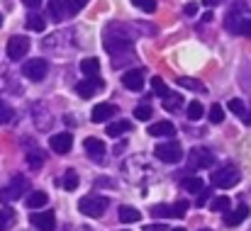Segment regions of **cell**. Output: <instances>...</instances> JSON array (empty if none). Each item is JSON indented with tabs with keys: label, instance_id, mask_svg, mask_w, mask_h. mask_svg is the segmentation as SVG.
I'll return each instance as SVG.
<instances>
[{
	"label": "cell",
	"instance_id": "cell-1",
	"mask_svg": "<svg viewBox=\"0 0 251 231\" xmlns=\"http://www.w3.org/2000/svg\"><path fill=\"white\" fill-rule=\"evenodd\" d=\"M107 205H110V200H107V197H100V195H88V197H83V200L78 202V209H81V214H85V217L98 219V217H102V214H105Z\"/></svg>",
	"mask_w": 251,
	"mask_h": 231
},
{
	"label": "cell",
	"instance_id": "cell-2",
	"mask_svg": "<svg viewBox=\"0 0 251 231\" xmlns=\"http://www.w3.org/2000/svg\"><path fill=\"white\" fill-rule=\"evenodd\" d=\"M239 180H242V175H239V170L234 165H227V168H220V170L212 173V185L215 187H222V190L234 187Z\"/></svg>",
	"mask_w": 251,
	"mask_h": 231
},
{
	"label": "cell",
	"instance_id": "cell-3",
	"mask_svg": "<svg viewBox=\"0 0 251 231\" xmlns=\"http://www.w3.org/2000/svg\"><path fill=\"white\" fill-rule=\"evenodd\" d=\"M154 156L159 158V161H164V163H180V158H183V149H180V144L178 141H164V144H159L156 149H154Z\"/></svg>",
	"mask_w": 251,
	"mask_h": 231
},
{
	"label": "cell",
	"instance_id": "cell-4",
	"mask_svg": "<svg viewBox=\"0 0 251 231\" xmlns=\"http://www.w3.org/2000/svg\"><path fill=\"white\" fill-rule=\"evenodd\" d=\"M27 190H29L27 180H25L22 175H15L12 183L0 190V200H2V202H15V200H20L22 195H27Z\"/></svg>",
	"mask_w": 251,
	"mask_h": 231
},
{
	"label": "cell",
	"instance_id": "cell-5",
	"mask_svg": "<svg viewBox=\"0 0 251 231\" xmlns=\"http://www.w3.org/2000/svg\"><path fill=\"white\" fill-rule=\"evenodd\" d=\"M47 71H49L47 59H29V61L22 66V73H25V78H29L32 83L44 80V78H47Z\"/></svg>",
	"mask_w": 251,
	"mask_h": 231
},
{
	"label": "cell",
	"instance_id": "cell-6",
	"mask_svg": "<svg viewBox=\"0 0 251 231\" xmlns=\"http://www.w3.org/2000/svg\"><path fill=\"white\" fill-rule=\"evenodd\" d=\"M27 51H29V39H27V37L17 34V37H12V39L7 42V59H10V61L25 59Z\"/></svg>",
	"mask_w": 251,
	"mask_h": 231
},
{
	"label": "cell",
	"instance_id": "cell-7",
	"mask_svg": "<svg viewBox=\"0 0 251 231\" xmlns=\"http://www.w3.org/2000/svg\"><path fill=\"white\" fill-rule=\"evenodd\" d=\"M188 163H190V168H207V165L215 163V156L210 154L205 146H195L190 151V156H188Z\"/></svg>",
	"mask_w": 251,
	"mask_h": 231
},
{
	"label": "cell",
	"instance_id": "cell-8",
	"mask_svg": "<svg viewBox=\"0 0 251 231\" xmlns=\"http://www.w3.org/2000/svg\"><path fill=\"white\" fill-rule=\"evenodd\" d=\"M29 222H32V227H37L39 231H54L56 229V217H54V212H37V214H29Z\"/></svg>",
	"mask_w": 251,
	"mask_h": 231
},
{
	"label": "cell",
	"instance_id": "cell-9",
	"mask_svg": "<svg viewBox=\"0 0 251 231\" xmlns=\"http://www.w3.org/2000/svg\"><path fill=\"white\" fill-rule=\"evenodd\" d=\"M83 149H85V154L90 156L93 161H98V163H102V156H105V151H107L105 141H100L98 137H88V139L83 141Z\"/></svg>",
	"mask_w": 251,
	"mask_h": 231
},
{
	"label": "cell",
	"instance_id": "cell-10",
	"mask_svg": "<svg viewBox=\"0 0 251 231\" xmlns=\"http://www.w3.org/2000/svg\"><path fill=\"white\" fill-rule=\"evenodd\" d=\"M105 49H107L110 54L129 51V49H132V39H129V37H112V34H107V37H105Z\"/></svg>",
	"mask_w": 251,
	"mask_h": 231
},
{
	"label": "cell",
	"instance_id": "cell-11",
	"mask_svg": "<svg viewBox=\"0 0 251 231\" xmlns=\"http://www.w3.org/2000/svg\"><path fill=\"white\" fill-rule=\"evenodd\" d=\"M115 115H117V107H115V105H110V102H100V105L93 107L90 119H93L95 124H102V122H107V119L115 117Z\"/></svg>",
	"mask_w": 251,
	"mask_h": 231
},
{
	"label": "cell",
	"instance_id": "cell-12",
	"mask_svg": "<svg viewBox=\"0 0 251 231\" xmlns=\"http://www.w3.org/2000/svg\"><path fill=\"white\" fill-rule=\"evenodd\" d=\"M49 144H51V151H56V154H69L71 146H74V137H71L69 132H61V134L51 137Z\"/></svg>",
	"mask_w": 251,
	"mask_h": 231
},
{
	"label": "cell",
	"instance_id": "cell-13",
	"mask_svg": "<svg viewBox=\"0 0 251 231\" xmlns=\"http://www.w3.org/2000/svg\"><path fill=\"white\" fill-rule=\"evenodd\" d=\"M122 85H125L127 90H134V92H139V90L144 88V71H139V69H134V71H127V73L122 76Z\"/></svg>",
	"mask_w": 251,
	"mask_h": 231
},
{
	"label": "cell",
	"instance_id": "cell-14",
	"mask_svg": "<svg viewBox=\"0 0 251 231\" xmlns=\"http://www.w3.org/2000/svg\"><path fill=\"white\" fill-rule=\"evenodd\" d=\"M98 90H102V80H98V78H85V80H81L76 85V92L81 97H93Z\"/></svg>",
	"mask_w": 251,
	"mask_h": 231
},
{
	"label": "cell",
	"instance_id": "cell-15",
	"mask_svg": "<svg viewBox=\"0 0 251 231\" xmlns=\"http://www.w3.org/2000/svg\"><path fill=\"white\" fill-rule=\"evenodd\" d=\"M247 217H249V207L242 202L234 212H227V214H225V224H227V227H239Z\"/></svg>",
	"mask_w": 251,
	"mask_h": 231
},
{
	"label": "cell",
	"instance_id": "cell-16",
	"mask_svg": "<svg viewBox=\"0 0 251 231\" xmlns=\"http://www.w3.org/2000/svg\"><path fill=\"white\" fill-rule=\"evenodd\" d=\"M47 202H49V195H47V192H42V190L27 192V197H25V205H27L29 209H42Z\"/></svg>",
	"mask_w": 251,
	"mask_h": 231
},
{
	"label": "cell",
	"instance_id": "cell-17",
	"mask_svg": "<svg viewBox=\"0 0 251 231\" xmlns=\"http://www.w3.org/2000/svg\"><path fill=\"white\" fill-rule=\"evenodd\" d=\"M180 185H183V190L195 192V195L205 190V180H202V178H198V175H188V178H183V180H180Z\"/></svg>",
	"mask_w": 251,
	"mask_h": 231
},
{
	"label": "cell",
	"instance_id": "cell-18",
	"mask_svg": "<svg viewBox=\"0 0 251 231\" xmlns=\"http://www.w3.org/2000/svg\"><path fill=\"white\" fill-rule=\"evenodd\" d=\"M139 219H142L139 209H134V207H129V205H122V207H120V222H122V224H137Z\"/></svg>",
	"mask_w": 251,
	"mask_h": 231
},
{
	"label": "cell",
	"instance_id": "cell-19",
	"mask_svg": "<svg viewBox=\"0 0 251 231\" xmlns=\"http://www.w3.org/2000/svg\"><path fill=\"white\" fill-rule=\"evenodd\" d=\"M176 134V127L171 122H156L149 127V137H173Z\"/></svg>",
	"mask_w": 251,
	"mask_h": 231
},
{
	"label": "cell",
	"instance_id": "cell-20",
	"mask_svg": "<svg viewBox=\"0 0 251 231\" xmlns=\"http://www.w3.org/2000/svg\"><path fill=\"white\" fill-rule=\"evenodd\" d=\"M49 15H51V20L61 22V20L69 15V10H66V0H51V2H49Z\"/></svg>",
	"mask_w": 251,
	"mask_h": 231
},
{
	"label": "cell",
	"instance_id": "cell-21",
	"mask_svg": "<svg viewBox=\"0 0 251 231\" xmlns=\"http://www.w3.org/2000/svg\"><path fill=\"white\" fill-rule=\"evenodd\" d=\"M127 132H132V124L125 122V119L107 124V137H122V134H127Z\"/></svg>",
	"mask_w": 251,
	"mask_h": 231
},
{
	"label": "cell",
	"instance_id": "cell-22",
	"mask_svg": "<svg viewBox=\"0 0 251 231\" xmlns=\"http://www.w3.org/2000/svg\"><path fill=\"white\" fill-rule=\"evenodd\" d=\"M81 73L88 78H95L100 73V61L98 59H83L81 61Z\"/></svg>",
	"mask_w": 251,
	"mask_h": 231
},
{
	"label": "cell",
	"instance_id": "cell-23",
	"mask_svg": "<svg viewBox=\"0 0 251 231\" xmlns=\"http://www.w3.org/2000/svg\"><path fill=\"white\" fill-rule=\"evenodd\" d=\"M229 207H232V200L227 195H220V197L210 200V209L212 212H229Z\"/></svg>",
	"mask_w": 251,
	"mask_h": 231
},
{
	"label": "cell",
	"instance_id": "cell-24",
	"mask_svg": "<svg viewBox=\"0 0 251 231\" xmlns=\"http://www.w3.org/2000/svg\"><path fill=\"white\" fill-rule=\"evenodd\" d=\"M27 29H32V32H44L47 29V22H44V17L42 15H27Z\"/></svg>",
	"mask_w": 251,
	"mask_h": 231
},
{
	"label": "cell",
	"instance_id": "cell-25",
	"mask_svg": "<svg viewBox=\"0 0 251 231\" xmlns=\"http://www.w3.org/2000/svg\"><path fill=\"white\" fill-rule=\"evenodd\" d=\"M183 105V97L178 95V92H168L166 97H164V110L166 112H173V110H178Z\"/></svg>",
	"mask_w": 251,
	"mask_h": 231
},
{
	"label": "cell",
	"instance_id": "cell-26",
	"mask_svg": "<svg viewBox=\"0 0 251 231\" xmlns=\"http://www.w3.org/2000/svg\"><path fill=\"white\" fill-rule=\"evenodd\" d=\"M61 185H64V190H69V192H71V190H76V187H78V175H76V170H66V173H64V183H61Z\"/></svg>",
	"mask_w": 251,
	"mask_h": 231
},
{
	"label": "cell",
	"instance_id": "cell-27",
	"mask_svg": "<svg viewBox=\"0 0 251 231\" xmlns=\"http://www.w3.org/2000/svg\"><path fill=\"white\" fill-rule=\"evenodd\" d=\"M180 88H190V90H198V92H205V85L200 80H193V78H178L176 80Z\"/></svg>",
	"mask_w": 251,
	"mask_h": 231
},
{
	"label": "cell",
	"instance_id": "cell-28",
	"mask_svg": "<svg viewBox=\"0 0 251 231\" xmlns=\"http://www.w3.org/2000/svg\"><path fill=\"white\" fill-rule=\"evenodd\" d=\"M202 117V105L198 102V100H193V102H188V119H200Z\"/></svg>",
	"mask_w": 251,
	"mask_h": 231
},
{
	"label": "cell",
	"instance_id": "cell-29",
	"mask_svg": "<svg viewBox=\"0 0 251 231\" xmlns=\"http://www.w3.org/2000/svg\"><path fill=\"white\" fill-rule=\"evenodd\" d=\"M151 214L159 217V219H166V217H173V209H171V205H154Z\"/></svg>",
	"mask_w": 251,
	"mask_h": 231
},
{
	"label": "cell",
	"instance_id": "cell-30",
	"mask_svg": "<svg viewBox=\"0 0 251 231\" xmlns=\"http://www.w3.org/2000/svg\"><path fill=\"white\" fill-rule=\"evenodd\" d=\"M27 163H29L32 168H39V165L44 163V154H42L39 149H34V151H29V154H27Z\"/></svg>",
	"mask_w": 251,
	"mask_h": 231
},
{
	"label": "cell",
	"instance_id": "cell-31",
	"mask_svg": "<svg viewBox=\"0 0 251 231\" xmlns=\"http://www.w3.org/2000/svg\"><path fill=\"white\" fill-rule=\"evenodd\" d=\"M12 117H15L12 107H10V105H5V102H0V124H7V122H12Z\"/></svg>",
	"mask_w": 251,
	"mask_h": 231
},
{
	"label": "cell",
	"instance_id": "cell-32",
	"mask_svg": "<svg viewBox=\"0 0 251 231\" xmlns=\"http://www.w3.org/2000/svg\"><path fill=\"white\" fill-rule=\"evenodd\" d=\"M151 88H154V92H156L159 97H166V95H168L166 83H164L161 78H151Z\"/></svg>",
	"mask_w": 251,
	"mask_h": 231
},
{
	"label": "cell",
	"instance_id": "cell-33",
	"mask_svg": "<svg viewBox=\"0 0 251 231\" xmlns=\"http://www.w3.org/2000/svg\"><path fill=\"white\" fill-rule=\"evenodd\" d=\"M85 5H88V0H66V10H69V15H76V12H81Z\"/></svg>",
	"mask_w": 251,
	"mask_h": 231
},
{
	"label": "cell",
	"instance_id": "cell-34",
	"mask_svg": "<svg viewBox=\"0 0 251 231\" xmlns=\"http://www.w3.org/2000/svg\"><path fill=\"white\" fill-rule=\"evenodd\" d=\"M222 119H225V110H222L220 105H212V107H210V122H212V124H220Z\"/></svg>",
	"mask_w": 251,
	"mask_h": 231
},
{
	"label": "cell",
	"instance_id": "cell-35",
	"mask_svg": "<svg viewBox=\"0 0 251 231\" xmlns=\"http://www.w3.org/2000/svg\"><path fill=\"white\" fill-rule=\"evenodd\" d=\"M134 117L142 119V122H147V119L151 117V105H139V107L134 110Z\"/></svg>",
	"mask_w": 251,
	"mask_h": 231
},
{
	"label": "cell",
	"instance_id": "cell-36",
	"mask_svg": "<svg viewBox=\"0 0 251 231\" xmlns=\"http://www.w3.org/2000/svg\"><path fill=\"white\" fill-rule=\"evenodd\" d=\"M171 209H173V217H176V219H178V217H185V214H188V202L180 200V202L171 205Z\"/></svg>",
	"mask_w": 251,
	"mask_h": 231
},
{
	"label": "cell",
	"instance_id": "cell-37",
	"mask_svg": "<svg viewBox=\"0 0 251 231\" xmlns=\"http://www.w3.org/2000/svg\"><path fill=\"white\" fill-rule=\"evenodd\" d=\"M12 222H15V214H12V212H7V209H0V231L7 229Z\"/></svg>",
	"mask_w": 251,
	"mask_h": 231
},
{
	"label": "cell",
	"instance_id": "cell-38",
	"mask_svg": "<svg viewBox=\"0 0 251 231\" xmlns=\"http://www.w3.org/2000/svg\"><path fill=\"white\" fill-rule=\"evenodd\" d=\"M227 107H229V110H232L234 115H242V117L247 115V110H244V102H242L239 97H234V100H229V105H227Z\"/></svg>",
	"mask_w": 251,
	"mask_h": 231
},
{
	"label": "cell",
	"instance_id": "cell-39",
	"mask_svg": "<svg viewBox=\"0 0 251 231\" xmlns=\"http://www.w3.org/2000/svg\"><path fill=\"white\" fill-rule=\"evenodd\" d=\"M139 10H144V12H154L156 10V0H132Z\"/></svg>",
	"mask_w": 251,
	"mask_h": 231
},
{
	"label": "cell",
	"instance_id": "cell-40",
	"mask_svg": "<svg viewBox=\"0 0 251 231\" xmlns=\"http://www.w3.org/2000/svg\"><path fill=\"white\" fill-rule=\"evenodd\" d=\"M183 12H185V15H190V17H193V15H195V12H198V5H195V2H188V5H185V7H183Z\"/></svg>",
	"mask_w": 251,
	"mask_h": 231
},
{
	"label": "cell",
	"instance_id": "cell-41",
	"mask_svg": "<svg viewBox=\"0 0 251 231\" xmlns=\"http://www.w3.org/2000/svg\"><path fill=\"white\" fill-rule=\"evenodd\" d=\"M22 2H25L27 7H39V5H42V0H22Z\"/></svg>",
	"mask_w": 251,
	"mask_h": 231
},
{
	"label": "cell",
	"instance_id": "cell-42",
	"mask_svg": "<svg viewBox=\"0 0 251 231\" xmlns=\"http://www.w3.org/2000/svg\"><path fill=\"white\" fill-rule=\"evenodd\" d=\"M147 231H168L164 224H154V227H147Z\"/></svg>",
	"mask_w": 251,
	"mask_h": 231
},
{
	"label": "cell",
	"instance_id": "cell-43",
	"mask_svg": "<svg viewBox=\"0 0 251 231\" xmlns=\"http://www.w3.org/2000/svg\"><path fill=\"white\" fill-rule=\"evenodd\" d=\"M205 5H210V7H215V5H220V2H225V0H202Z\"/></svg>",
	"mask_w": 251,
	"mask_h": 231
},
{
	"label": "cell",
	"instance_id": "cell-44",
	"mask_svg": "<svg viewBox=\"0 0 251 231\" xmlns=\"http://www.w3.org/2000/svg\"><path fill=\"white\" fill-rule=\"evenodd\" d=\"M244 122H247V124L251 127V112H249V115H244Z\"/></svg>",
	"mask_w": 251,
	"mask_h": 231
},
{
	"label": "cell",
	"instance_id": "cell-45",
	"mask_svg": "<svg viewBox=\"0 0 251 231\" xmlns=\"http://www.w3.org/2000/svg\"><path fill=\"white\" fill-rule=\"evenodd\" d=\"M0 27H2V15H0Z\"/></svg>",
	"mask_w": 251,
	"mask_h": 231
},
{
	"label": "cell",
	"instance_id": "cell-46",
	"mask_svg": "<svg viewBox=\"0 0 251 231\" xmlns=\"http://www.w3.org/2000/svg\"><path fill=\"white\" fill-rule=\"evenodd\" d=\"M200 231H212V229H200Z\"/></svg>",
	"mask_w": 251,
	"mask_h": 231
},
{
	"label": "cell",
	"instance_id": "cell-47",
	"mask_svg": "<svg viewBox=\"0 0 251 231\" xmlns=\"http://www.w3.org/2000/svg\"><path fill=\"white\" fill-rule=\"evenodd\" d=\"M173 231H183V229H173Z\"/></svg>",
	"mask_w": 251,
	"mask_h": 231
}]
</instances>
